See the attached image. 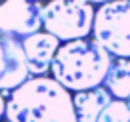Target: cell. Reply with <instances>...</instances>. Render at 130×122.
I'll list each match as a JSON object with an SVG mask.
<instances>
[{
  "instance_id": "2e32d148",
  "label": "cell",
  "mask_w": 130,
  "mask_h": 122,
  "mask_svg": "<svg viewBox=\"0 0 130 122\" xmlns=\"http://www.w3.org/2000/svg\"><path fill=\"white\" fill-rule=\"evenodd\" d=\"M4 122H8V120H4Z\"/></svg>"
},
{
  "instance_id": "52a82bcc",
  "label": "cell",
  "mask_w": 130,
  "mask_h": 122,
  "mask_svg": "<svg viewBox=\"0 0 130 122\" xmlns=\"http://www.w3.org/2000/svg\"><path fill=\"white\" fill-rule=\"evenodd\" d=\"M59 46L61 42L46 31H40L37 34L23 38V50H25V57H27L29 74L31 76H48Z\"/></svg>"
},
{
  "instance_id": "ba28073f",
  "label": "cell",
  "mask_w": 130,
  "mask_h": 122,
  "mask_svg": "<svg viewBox=\"0 0 130 122\" xmlns=\"http://www.w3.org/2000/svg\"><path fill=\"white\" fill-rule=\"evenodd\" d=\"M113 101V95L103 86L73 94V105L78 122H98L102 113Z\"/></svg>"
},
{
  "instance_id": "9c48e42d",
  "label": "cell",
  "mask_w": 130,
  "mask_h": 122,
  "mask_svg": "<svg viewBox=\"0 0 130 122\" xmlns=\"http://www.w3.org/2000/svg\"><path fill=\"white\" fill-rule=\"evenodd\" d=\"M103 88L113 95V99H130V59H115L111 65Z\"/></svg>"
},
{
  "instance_id": "277c9868",
  "label": "cell",
  "mask_w": 130,
  "mask_h": 122,
  "mask_svg": "<svg viewBox=\"0 0 130 122\" xmlns=\"http://www.w3.org/2000/svg\"><path fill=\"white\" fill-rule=\"evenodd\" d=\"M92 38L115 59H130V0H113L96 10Z\"/></svg>"
},
{
  "instance_id": "30bf717a",
  "label": "cell",
  "mask_w": 130,
  "mask_h": 122,
  "mask_svg": "<svg viewBox=\"0 0 130 122\" xmlns=\"http://www.w3.org/2000/svg\"><path fill=\"white\" fill-rule=\"evenodd\" d=\"M98 122H130V107L126 101L113 99Z\"/></svg>"
},
{
  "instance_id": "6da1fadb",
  "label": "cell",
  "mask_w": 130,
  "mask_h": 122,
  "mask_svg": "<svg viewBox=\"0 0 130 122\" xmlns=\"http://www.w3.org/2000/svg\"><path fill=\"white\" fill-rule=\"evenodd\" d=\"M8 122H78L73 94L52 76H31L6 103Z\"/></svg>"
},
{
  "instance_id": "3957f363",
  "label": "cell",
  "mask_w": 130,
  "mask_h": 122,
  "mask_svg": "<svg viewBox=\"0 0 130 122\" xmlns=\"http://www.w3.org/2000/svg\"><path fill=\"white\" fill-rule=\"evenodd\" d=\"M96 6L82 0H50L42 4V29L61 44L92 36Z\"/></svg>"
},
{
  "instance_id": "8992f818",
  "label": "cell",
  "mask_w": 130,
  "mask_h": 122,
  "mask_svg": "<svg viewBox=\"0 0 130 122\" xmlns=\"http://www.w3.org/2000/svg\"><path fill=\"white\" fill-rule=\"evenodd\" d=\"M31 78L23 40L10 34H0V92L12 94Z\"/></svg>"
},
{
  "instance_id": "9a60e30c",
  "label": "cell",
  "mask_w": 130,
  "mask_h": 122,
  "mask_svg": "<svg viewBox=\"0 0 130 122\" xmlns=\"http://www.w3.org/2000/svg\"><path fill=\"white\" fill-rule=\"evenodd\" d=\"M2 2H4V0H0V4H2Z\"/></svg>"
},
{
  "instance_id": "5b68a950",
  "label": "cell",
  "mask_w": 130,
  "mask_h": 122,
  "mask_svg": "<svg viewBox=\"0 0 130 122\" xmlns=\"http://www.w3.org/2000/svg\"><path fill=\"white\" fill-rule=\"evenodd\" d=\"M42 31V4L35 0H4L0 4V34L27 38Z\"/></svg>"
},
{
  "instance_id": "7c38bea8",
  "label": "cell",
  "mask_w": 130,
  "mask_h": 122,
  "mask_svg": "<svg viewBox=\"0 0 130 122\" xmlns=\"http://www.w3.org/2000/svg\"><path fill=\"white\" fill-rule=\"evenodd\" d=\"M82 2H88V4L100 8V6H105V4H109V2H113V0H82Z\"/></svg>"
},
{
  "instance_id": "5bb4252c",
  "label": "cell",
  "mask_w": 130,
  "mask_h": 122,
  "mask_svg": "<svg viewBox=\"0 0 130 122\" xmlns=\"http://www.w3.org/2000/svg\"><path fill=\"white\" fill-rule=\"evenodd\" d=\"M126 103H128V107H130V99H128V101H126Z\"/></svg>"
},
{
  "instance_id": "7a4b0ae2",
  "label": "cell",
  "mask_w": 130,
  "mask_h": 122,
  "mask_svg": "<svg viewBox=\"0 0 130 122\" xmlns=\"http://www.w3.org/2000/svg\"><path fill=\"white\" fill-rule=\"evenodd\" d=\"M115 57L92 36L65 42L52 63L50 76L71 94L103 86Z\"/></svg>"
},
{
  "instance_id": "4fadbf2b",
  "label": "cell",
  "mask_w": 130,
  "mask_h": 122,
  "mask_svg": "<svg viewBox=\"0 0 130 122\" xmlns=\"http://www.w3.org/2000/svg\"><path fill=\"white\" fill-rule=\"evenodd\" d=\"M35 2H40V4H46V2H50V0H35Z\"/></svg>"
},
{
  "instance_id": "8fae6325",
  "label": "cell",
  "mask_w": 130,
  "mask_h": 122,
  "mask_svg": "<svg viewBox=\"0 0 130 122\" xmlns=\"http://www.w3.org/2000/svg\"><path fill=\"white\" fill-rule=\"evenodd\" d=\"M6 99H4V94H2V92H0V122H2V118L6 116Z\"/></svg>"
}]
</instances>
